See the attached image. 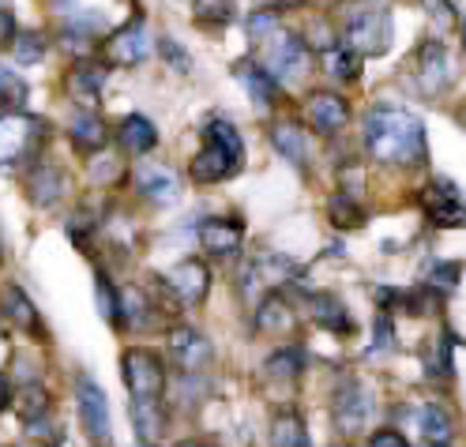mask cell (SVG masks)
Here are the masks:
<instances>
[{
    "instance_id": "836d02e7",
    "label": "cell",
    "mask_w": 466,
    "mask_h": 447,
    "mask_svg": "<svg viewBox=\"0 0 466 447\" xmlns=\"http://www.w3.org/2000/svg\"><path fill=\"white\" fill-rule=\"evenodd\" d=\"M328 218H331L335 229H346V233H354V229L365 226V211L358 207V199L346 196V192H339V196L328 199Z\"/></svg>"
},
{
    "instance_id": "8fae6325",
    "label": "cell",
    "mask_w": 466,
    "mask_h": 447,
    "mask_svg": "<svg viewBox=\"0 0 466 447\" xmlns=\"http://www.w3.org/2000/svg\"><path fill=\"white\" fill-rule=\"evenodd\" d=\"M331 417H335V429L342 436H354L369 429V417H372V399L361 387V380H342L339 391L331 399Z\"/></svg>"
},
{
    "instance_id": "484cf974",
    "label": "cell",
    "mask_w": 466,
    "mask_h": 447,
    "mask_svg": "<svg viewBox=\"0 0 466 447\" xmlns=\"http://www.w3.org/2000/svg\"><path fill=\"white\" fill-rule=\"evenodd\" d=\"M319 65H324V72L339 83H354L361 76V53L354 46L346 42H328L324 49H319Z\"/></svg>"
},
{
    "instance_id": "4dcf8cb0",
    "label": "cell",
    "mask_w": 466,
    "mask_h": 447,
    "mask_svg": "<svg viewBox=\"0 0 466 447\" xmlns=\"http://www.w3.org/2000/svg\"><path fill=\"white\" fill-rule=\"evenodd\" d=\"M271 447H309V429L301 422L298 410H279L271 417V432H268Z\"/></svg>"
},
{
    "instance_id": "f35d334b",
    "label": "cell",
    "mask_w": 466,
    "mask_h": 447,
    "mask_svg": "<svg viewBox=\"0 0 466 447\" xmlns=\"http://www.w3.org/2000/svg\"><path fill=\"white\" fill-rule=\"evenodd\" d=\"M26 106V83L12 68L0 65V109H23Z\"/></svg>"
},
{
    "instance_id": "d590c367",
    "label": "cell",
    "mask_w": 466,
    "mask_h": 447,
    "mask_svg": "<svg viewBox=\"0 0 466 447\" xmlns=\"http://www.w3.org/2000/svg\"><path fill=\"white\" fill-rule=\"evenodd\" d=\"M459 275H462V259H436L429 263V271H425V286L436 293V297H444L459 286Z\"/></svg>"
},
{
    "instance_id": "74e56055",
    "label": "cell",
    "mask_w": 466,
    "mask_h": 447,
    "mask_svg": "<svg viewBox=\"0 0 466 447\" xmlns=\"http://www.w3.org/2000/svg\"><path fill=\"white\" fill-rule=\"evenodd\" d=\"M233 15V0H192V19L199 26H229Z\"/></svg>"
},
{
    "instance_id": "816d5d0a",
    "label": "cell",
    "mask_w": 466,
    "mask_h": 447,
    "mask_svg": "<svg viewBox=\"0 0 466 447\" xmlns=\"http://www.w3.org/2000/svg\"><path fill=\"white\" fill-rule=\"evenodd\" d=\"M459 35H462V49H466V15L459 19Z\"/></svg>"
},
{
    "instance_id": "d6a6232c",
    "label": "cell",
    "mask_w": 466,
    "mask_h": 447,
    "mask_svg": "<svg viewBox=\"0 0 466 447\" xmlns=\"http://www.w3.org/2000/svg\"><path fill=\"white\" fill-rule=\"evenodd\" d=\"M268 376L271 380H279V383H294L301 372H305V353L298 350V346H286V350H275L271 357H268Z\"/></svg>"
},
{
    "instance_id": "7bdbcfd3",
    "label": "cell",
    "mask_w": 466,
    "mask_h": 447,
    "mask_svg": "<svg viewBox=\"0 0 466 447\" xmlns=\"http://www.w3.org/2000/svg\"><path fill=\"white\" fill-rule=\"evenodd\" d=\"M395 350V320L391 312H376L372 320V353H388Z\"/></svg>"
},
{
    "instance_id": "6f0895ef",
    "label": "cell",
    "mask_w": 466,
    "mask_h": 447,
    "mask_svg": "<svg viewBox=\"0 0 466 447\" xmlns=\"http://www.w3.org/2000/svg\"><path fill=\"white\" fill-rule=\"evenodd\" d=\"M331 447H346V443H331Z\"/></svg>"
},
{
    "instance_id": "5b68a950",
    "label": "cell",
    "mask_w": 466,
    "mask_h": 447,
    "mask_svg": "<svg viewBox=\"0 0 466 447\" xmlns=\"http://www.w3.org/2000/svg\"><path fill=\"white\" fill-rule=\"evenodd\" d=\"M121 376L132 399H162L166 395V365L147 346H132L121 353Z\"/></svg>"
},
{
    "instance_id": "ab89813d",
    "label": "cell",
    "mask_w": 466,
    "mask_h": 447,
    "mask_svg": "<svg viewBox=\"0 0 466 447\" xmlns=\"http://www.w3.org/2000/svg\"><path fill=\"white\" fill-rule=\"evenodd\" d=\"M26 436H31L38 447H56L65 440V429H56L53 417L42 413V417H35V422H26Z\"/></svg>"
},
{
    "instance_id": "ee69618b",
    "label": "cell",
    "mask_w": 466,
    "mask_h": 447,
    "mask_svg": "<svg viewBox=\"0 0 466 447\" xmlns=\"http://www.w3.org/2000/svg\"><path fill=\"white\" fill-rule=\"evenodd\" d=\"M158 53L166 56V65H169L173 72H181V76H188V72H192V56H188L177 42H173V38H162V42H158Z\"/></svg>"
},
{
    "instance_id": "9a60e30c",
    "label": "cell",
    "mask_w": 466,
    "mask_h": 447,
    "mask_svg": "<svg viewBox=\"0 0 466 447\" xmlns=\"http://www.w3.org/2000/svg\"><path fill=\"white\" fill-rule=\"evenodd\" d=\"M162 282L181 305H203L208 301V290H211V271L203 259H181L169 275H162Z\"/></svg>"
},
{
    "instance_id": "681fc988",
    "label": "cell",
    "mask_w": 466,
    "mask_h": 447,
    "mask_svg": "<svg viewBox=\"0 0 466 447\" xmlns=\"http://www.w3.org/2000/svg\"><path fill=\"white\" fill-rule=\"evenodd\" d=\"M305 0H268V8H275V12H282V8H301Z\"/></svg>"
},
{
    "instance_id": "6da1fadb",
    "label": "cell",
    "mask_w": 466,
    "mask_h": 447,
    "mask_svg": "<svg viewBox=\"0 0 466 447\" xmlns=\"http://www.w3.org/2000/svg\"><path fill=\"white\" fill-rule=\"evenodd\" d=\"M365 155L376 166H395V169H418L429 158L425 125L410 109L399 106H372L365 113Z\"/></svg>"
},
{
    "instance_id": "9c48e42d",
    "label": "cell",
    "mask_w": 466,
    "mask_h": 447,
    "mask_svg": "<svg viewBox=\"0 0 466 447\" xmlns=\"http://www.w3.org/2000/svg\"><path fill=\"white\" fill-rule=\"evenodd\" d=\"M264 68L279 79V86L282 83L286 86L298 83L309 72V46H305V38L294 35V31H275L268 38V61H264Z\"/></svg>"
},
{
    "instance_id": "7dc6e473",
    "label": "cell",
    "mask_w": 466,
    "mask_h": 447,
    "mask_svg": "<svg viewBox=\"0 0 466 447\" xmlns=\"http://www.w3.org/2000/svg\"><path fill=\"white\" fill-rule=\"evenodd\" d=\"M12 38H15V12H12L8 0H0V46L12 42Z\"/></svg>"
},
{
    "instance_id": "ba28073f",
    "label": "cell",
    "mask_w": 466,
    "mask_h": 447,
    "mask_svg": "<svg viewBox=\"0 0 466 447\" xmlns=\"http://www.w3.org/2000/svg\"><path fill=\"white\" fill-rule=\"evenodd\" d=\"M414 79H418V86H421V95H429V98L444 95L448 86L455 83V61H451L444 38H425V42L418 46Z\"/></svg>"
},
{
    "instance_id": "52a82bcc",
    "label": "cell",
    "mask_w": 466,
    "mask_h": 447,
    "mask_svg": "<svg viewBox=\"0 0 466 447\" xmlns=\"http://www.w3.org/2000/svg\"><path fill=\"white\" fill-rule=\"evenodd\" d=\"M421 211L436 229H466V199L448 177H432L421 188Z\"/></svg>"
},
{
    "instance_id": "cb8c5ba5",
    "label": "cell",
    "mask_w": 466,
    "mask_h": 447,
    "mask_svg": "<svg viewBox=\"0 0 466 447\" xmlns=\"http://www.w3.org/2000/svg\"><path fill=\"white\" fill-rule=\"evenodd\" d=\"M128 413H132L136 440L158 443L166 436V406H162V399H132Z\"/></svg>"
},
{
    "instance_id": "60d3db41",
    "label": "cell",
    "mask_w": 466,
    "mask_h": 447,
    "mask_svg": "<svg viewBox=\"0 0 466 447\" xmlns=\"http://www.w3.org/2000/svg\"><path fill=\"white\" fill-rule=\"evenodd\" d=\"M15 61L19 65H38L46 56V38L38 31H26V35H15Z\"/></svg>"
},
{
    "instance_id": "3957f363",
    "label": "cell",
    "mask_w": 466,
    "mask_h": 447,
    "mask_svg": "<svg viewBox=\"0 0 466 447\" xmlns=\"http://www.w3.org/2000/svg\"><path fill=\"white\" fill-rule=\"evenodd\" d=\"M49 136L42 117L23 109H0V166H19L31 158Z\"/></svg>"
},
{
    "instance_id": "e0dca14e",
    "label": "cell",
    "mask_w": 466,
    "mask_h": 447,
    "mask_svg": "<svg viewBox=\"0 0 466 447\" xmlns=\"http://www.w3.org/2000/svg\"><path fill=\"white\" fill-rule=\"evenodd\" d=\"M136 188L147 203L169 207V203L181 199V177L173 173L169 166H162V162H147V166L136 169Z\"/></svg>"
},
{
    "instance_id": "f5cc1de1",
    "label": "cell",
    "mask_w": 466,
    "mask_h": 447,
    "mask_svg": "<svg viewBox=\"0 0 466 447\" xmlns=\"http://www.w3.org/2000/svg\"><path fill=\"white\" fill-rule=\"evenodd\" d=\"M459 125H462V128H466V106H462V109H459Z\"/></svg>"
},
{
    "instance_id": "7402d4cb",
    "label": "cell",
    "mask_w": 466,
    "mask_h": 447,
    "mask_svg": "<svg viewBox=\"0 0 466 447\" xmlns=\"http://www.w3.org/2000/svg\"><path fill=\"white\" fill-rule=\"evenodd\" d=\"M233 76H238V83L248 91V98L259 106V109H271L279 102V79L256 61H241L238 68H233Z\"/></svg>"
},
{
    "instance_id": "83f0119b",
    "label": "cell",
    "mask_w": 466,
    "mask_h": 447,
    "mask_svg": "<svg viewBox=\"0 0 466 447\" xmlns=\"http://www.w3.org/2000/svg\"><path fill=\"white\" fill-rule=\"evenodd\" d=\"M26 192H31V199L38 207H56L65 199V173L56 166H35L31 177H26Z\"/></svg>"
},
{
    "instance_id": "d4e9b609",
    "label": "cell",
    "mask_w": 466,
    "mask_h": 447,
    "mask_svg": "<svg viewBox=\"0 0 466 447\" xmlns=\"http://www.w3.org/2000/svg\"><path fill=\"white\" fill-rule=\"evenodd\" d=\"M68 136L76 143V151H83V155H95V151H102V147L109 143V128H106V121H102L95 109H79L72 117Z\"/></svg>"
},
{
    "instance_id": "db71d44e",
    "label": "cell",
    "mask_w": 466,
    "mask_h": 447,
    "mask_svg": "<svg viewBox=\"0 0 466 447\" xmlns=\"http://www.w3.org/2000/svg\"><path fill=\"white\" fill-rule=\"evenodd\" d=\"M136 447H158V443H143V440H136Z\"/></svg>"
},
{
    "instance_id": "11a10c76",
    "label": "cell",
    "mask_w": 466,
    "mask_h": 447,
    "mask_svg": "<svg viewBox=\"0 0 466 447\" xmlns=\"http://www.w3.org/2000/svg\"><path fill=\"white\" fill-rule=\"evenodd\" d=\"M425 447H448V443H425Z\"/></svg>"
},
{
    "instance_id": "bcb514c9",
    "label": "cell",
    "mask_w": 466,
    "mask_h": 447,
    "mask_svg": "<svg viewBox=\"0 0 466 447\" xmlns=\"http://www.w3.org/2000/svg\"><path fill=\"white\" fill-rule=\"evenodd\" d=\"M369 447H410V440H406L402 432H395V429H380V432L369 436Z\"/></svg>"
},
{
    "instance_id": "f907efd6",
    "label": "cell",
    "mask_w": 466,
    "mask_h": 447,
    "mask_svg": "<svg viewBox=\"0 0 466 447\" xmlns=\"http://www.w3.org/2000/svg\"><path fill=\"white\" fill-rule=\"evenodd\" d=\"M173 447H211L208 440H181V443H173Z\"/></svg>"
},
{
    "instance_id": "603a6c76",
    "label": "cell",
    "mask_w": 466,
    "mask_h": 447,
    "mask_svg": "<svg viewBox=\"0 0 466 447\" xmlns=\"http://www.w3.org/2000/svg\"><path fill=\"white\" fill-rule=\"evenodd\" d=\"M116 143H121L125 155L143 158V155H151L158 147V128L143 113H132V117H125V121H121V128H116Z\"/></svg>"
},
{
    "instance_id": "8992f818",
    "label": "cell",
    "mask_w": 466,
    "mask_h": 447,
    "mask_svg": "<svg viewBox=\"0 0 466 447\" xmlns=\"http://www.w3.org/2000/svg\"><path fill=\"white\" fill-rule=\"evenodd\" d=\"M301 271V263L294 256H282V252H264V256H256L245 263V271H241V290L245 297L252 301V297H264L286 282H294Z\"/></svg>"
},
{
    "instance_id": "9f6ffc18",
    "label": "cell",
    "mask_w": 466,
    "mask_h": 447,
    "mask_svg": "<svg viewBox=\"0 0 466 447\" xmlns=\"http://www.w3.org/2000/svg\"><path fill=\"white\" fill-rule=\"evenodd\" d=\"M305 5H309V0H305ZM316 5H328V0H316Z\"/></svg>"
},
{
    "instance_id": "4316f807",
    "label": "cell",
    "mask_w": 466,
    "mask_h": 447,
    "mask_svg": "<svg viewBox=\"0 0 466 447\" xmlns=\"http://www.w3.org/2000/svg\"><path fill=\"white\" fill-rule=\"evenodd\" d=\"M121 293V323L125 327H136V331H143V327H151L158 320V305H155V297L147 290H139V286H125V290H116Z\"/></svg>"
},
{
    "instance_id": "f1b7e54d",
    "label": "cell",
    "mask_w": 466,
    "mask_h": 447,
    "mask_svg": "<svg viewBox=\"0 0 466 447\" xmlns=\"http://www.w3.org/2000/svg\"><path fill=\"white\" fill-rule=\"evenodd\" d=\"M271 143H275V151H279L289 166L309 169V136H305V128L282 121V125L271 128Z\"/></svg>"
},
{
    "instance_id": "b9f144b4",
    "label": "cell",
    "mask_w": 466,
    "mask_h": 447,
    "mask_svg": "<svg viewBox=\"0 0 466 447\" xmlns=\"http://www.w3.org/2000/svg\"><path fill=\"white\" fill-rule=\"evenodd\" d=\"M279 31V12L275 8H256L248 15V38L252 42H268Z\"/></svg>"
},
{
    "instance_id": "277c9868",
    "label": "cell",
    "mask_w": 466,
    "mask_h": 447,
    "mask_svg": "<svg viewBox=\"0 0 466 447\" xmlns=\"http://www.w3.org/2000/svg\"><path fill=\"white\" fill-rule=\"evenodd\" d=\"M395 38V23L388 8H354L346 19L342 42L354 46L361 56H384Z\"/></svg>"
},
{
    "instance_id": "30bf717a",
    "label": "cell",
    "mask_w": 466,
    "mask_h": 447,
    "mask_svg": "<svg viewBox=\"0 0 466 447\" xmlns=\"http://www.w3.org/2000/svg\"><path fill=\"white\" fill-rule=\"evenodd\" d=\"M147 53H151V35H147V19L143 15H132L121 31H113L102 46L106 65H116V68H136L147 61Z\"/></svg>"
},
{
    "instance_id": "44dd1931",
    "label": "cell",
    "mask_w": 466,
    "mask_h": 447,
    "mask_svg": "<svg viewBox=\"0 0 466 447\" xmlns=\"http://www.w3.org/2000/svg\"><path fill=\"white\" fill-rule=\"evenodd\" d=\"M294 320H298L294 305H289L279 290L259 297V305H256V331L259 335H286L289 327H294Z\"/></svg>"
},
{
    "instance_id": "4fadbf2b",
    "label": "cell",
    "mask_w": 466,
    "mask_h": 447,
    "mask_svg": "<svg viewBox=\"0 0 466 447\" xmlns=\"http://www.w3.org/2000/svg\"><path fill=\"white\" fill-rule=\"evenodd\" d=\"M166 350L173 357V365H177L181 372H192V376H199L215 361V346L203 339L196 327H173L169 339H166Z\"/></svg>"
},
{
    "instance_id": "1f68e13d",
    "label": "cell",
    "mask_w": 466,
    "mask_h": 447,
    "mask_svg": "<svg viewBox=\"0 0 466 447\" xmlns=\"http://www.w3.org/2000/svg\"><path fill=\"white\" fill-rule=\"evenodd\" d=\"M418 429H421L425 443H451V436H455V422L444 402H425L418 410Z\"/></svg>"
},
{
    "instance_id": "5bb4252c",
    "label": "cell",
    "mask_w": 466,
    "mask_h": 447,
    "mask_svg": "<svg viewBox=\"0 0 466 447\" xmlns=\"http://www.w3.org/2000/svg\"><path fill=\"white\" fill-rule=\"evenodd\" d=\"M350 121V102L335 91H312L305 98V125L316 136H339Z\"/></svg>"
},
{
    "instance_id": "d6986e66",
    "label": "cell",
    "mask_w": 466,
    "mask_h": 447,
    "mask_svg": "<svg viewBox=\"0 0 466 447\" xmlns=\"http://www.w3.org/2000/svg\"><path fill=\"white\" fill-rule=\"evenodd\" d=\"M0 320H8L12 327H19V331H26V335H42V320H38L35 301L15 282L0 286Z\"/></svg>"
},
{
    "instance_id": "ac0fdd59",
    "label": "cell",
    "mask_w": 466,
    "mask_h": 447,
    "mask_svg": "<svg viewBox=\"0 0 466 447\" xmlns=\"http://www.w3.org/2000/svg\"><path fill=\"white\" fill-rule=\"evenodd\" d=\"M305 305H309V320L316 327H324V331H331V335H354V316H350V309L339 301L335 293H328V290L305 293Z\"/></svg>"
},
{
    "instance_id": "f546056e",
    "label": "cell",
    "mask_w": 466,
    "mask_h": 447,
    "mask_svg": "<svg viewBox=\"0 0 466 447\" xmlns=\"http://www.w3.org/2000/svg\"><path fill=\"white\" fill-rule=\"evenodd\" d=\"M451 350H455V335L448 331V327H444V331L436 335V339H429V346L421 350V365H425V376H429V380H436V376L451 380V376H455Z\"/></svg>"
},
{
    "instance_id": "7c38bea8",
    "label": "cell",
    "mask_w": 466,
    "mask_h": 447,
    "mask_svg": "<svg viewBox=\"0 0 466 447\" xmlns=\"http://www.w3.org/2000/svg\"><path fill=\"white\" fill-rule=\"evenodd\" d=\"M76 399H79V422L91 436L95 447H113V429H109V402L106 391L91 380V376H79L76 383Z\"/></svg>"
},
{
    "instance_id": "8d00e7d4",
    "label": "cell",
    "mask_w": 466,
    "mask_h": 447,
    "mask_svg": "<svg viewBox=\"0 0 466 447\" xmlns=\"http://www.w3.org/2000/svg\"><path fill=\"white\" fill-rule=\"evenodd\" d=\"M95 301H98V316H102L106 323L121 327V293L113 290V282H109L106 271L95 275Z\"/></svg>"
},
{
    "instance_id": "f6af8a7d",
    "label": "cell",
    "mask_w": 466,
    "mask_h": 447,
    "mask_svg": "<svg viewBox=\"0 0 466 447\" xmlns=\"http://www.w3.org/2000/svg\"><path fill=\"white\" fill-rule=\"evenodd\" d=\"M425 12H429V19H436V26H451L455 23V12H451V0H425Z\"/></svg>"
},
{
    "instance_id": "e575fe53",
    "label": "cell",
    "mask_w": 466,
    "mask_h": 447,
    "mask_svg": "<svg viewBox=\"0 0 466 447\" xmlns=\"http://www.w3.org/2000/svg\"><path fill=\"white\" fill-rule=\"evenodd\" d=\"M12 406H15V413L23 417V425H26V422H35V417L49 413V391L42 383H23L19 395L12 399Z\"/></svg>"
},
{
    "instance_id": "2e32d148",
    "label": "cell",
    "mask_w": 466,
    "mask_h": 447,
    "mask_svg": "<svg viewBox=\"0 0 466 447\" xmlns=\"http://www.w3.org/2000/svg\"><path fill=\"white\" fill-rule=\"evenodd\" d=\"M199 245L215 259H233L245 245V222L233 215H218L199 226Z\"/></svg>"
},
{
    "instance_id": "c3c4849f",
    "label": "cell",
    "mask_w": 466,
    "mask_h": 447,
    "mask_svg": "<svg viewBox=\"0 0 466 447\" xmlns=\"http://www.w3.org/2000/svg\"><path fill=\"white\" fill-rule=\"evenodd\" d=\"M5 406H12V380L0 372V413H5Z\"/></svg>"
},
{
    "instance_id": "7a4b0ae2",
    "label": "cell",
    "mask_w": 466,
    "mask_h": 447,
    "mask_svg": "<svg viewBox=\"0 0 466 447\" xmlns=\"http://www.w3.org/2000/svg\"><path fill=\"white\" fill-rule=\"evenodd\" d=\"M241 166H245L241 132L233 128L226 117H211V121L203 125V147L188 166V177L196 185H218V181H229Z\"/></svg>"
},
{
    "instance_id": "ffe728a7",
    "label": "cell",
    "mask_w": 466,
    "mask_h": 447,
    "mask_svg": "<svg viewBox=\"0 0 466 447\" xmlns=\"http://www.w3.org/2000/svg\"><path fill=\"white\" fill-rule=\"evenodd\" d=\"M106 65H95V61H79L72 72H68V79H65V86H68V95L83 106V109H95L98 102H102V86H106Z\"/></svg>"
}]
</instances>
